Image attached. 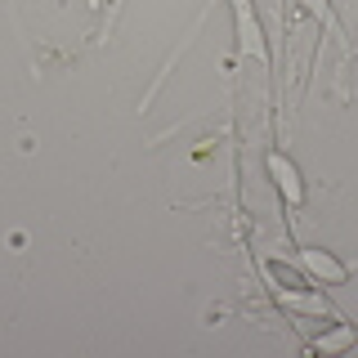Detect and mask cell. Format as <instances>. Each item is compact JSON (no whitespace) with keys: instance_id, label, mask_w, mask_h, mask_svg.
I'll list each match as a JSON object with an SVG mask.
<instances>
[{"instance_id":"6da1fadb","label":"cell","mask_w":358,"mask_h":358,"mask_svg":"<svg viewBox=\"0 0 358 358\" xmlns=\"http://www.w3.org/2000/svg\"><path fill=\"white\" fill-rule=\"evenodd\" d=\"M268 171H273L278 188H282V193H287V201H291V206H296V201L305 197V188H300V175H296V166H291L282 152H268Z\"/></svg>"},{"instance_id":"7a4b0ae2","label":"cell","mask_w":358,"mask_h":358,"mask_svg":"<svg viewBox=\"0 0 358 358\" xmlns=\"http://www.w3.org/2000/svg\"><path fill=\"white\" fill-rule=\"evenodd\" d=\"M305 264L322 278V282H345V278H350V268H345L341 260H331L327 251H305Z\"/></svg>"},{"instance_id":"3957f363","label":"cell","mask_w":358,"mask_h":358,"mask_svg":"<svg viewBox=\"0 0 358 358\" xmlns=\"http://www.w3.org/2000/svg\"><path fill=\"white\" fill-rule=\"evenodd\" d=\"M268 273H273V282L278 287H282V291H305V278H300V273H291V268H282V264H268Z\"/></svg>"},{"instance_id":"277c9868","label":"cell","mask_w":358,"mask_h":358,"mask_svg":"<svg viewBox=\"0 0 358 358\" xmlns=\"http://www.w3.org/2000/svg\"><path fill=\"white\" fill-rule=\"evenodd\" d=\"M350 341H354V331H350V327H341V331L322 336V341H318V350H322V354H331V350H345Z\"/></svg>"}]
</instances>
